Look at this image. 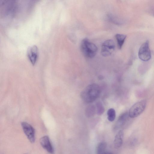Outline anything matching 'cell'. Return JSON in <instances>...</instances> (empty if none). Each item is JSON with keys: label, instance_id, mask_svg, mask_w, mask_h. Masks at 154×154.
<instances>
[{"label": "cell", "instance_id": "cell-1", "mask_svg": "<svg viewBox=\"0 0 154 154\" xmlns=\"http://www.w3.org/2000/svg\"><path fill=\"white\" fill-rule=\"evenodd\" d=\"M100 93L99 86L96 84L93 83L88 85L82 91L80 97L85 103H91L99 97Z\"/></svg>", "mask_w": 154, "mask_h": 154}, {"label": "cell", "instance_id": "cell-2", "mask_svg": "<svg viewBox=\"0 0 154 154\" xmlns=\"http://www.w3.org/2000/svg\"><path fill=\"white\" fill-rule=\"evenodd\" d=\"M80 48L83 54L89 58L94 57L97 51V48L95 45L87 38H85L82 41Z\"/></svg>", "mask_w": 154, "mask_h": 154}, {"label": "cell", "instance_id": "cell-3", "mask_svg": "<svg viewBox=\"0 0 154 154\" xmlns=\"http://www.w3.org/2000/svg\"><path fill=\"white\" fill-rule=\"evenodd\" d=\"M146 103V100H144L133 105L130 108L128 112L129 117L134 118L140 115L145 109Z\"/></svg>", "mask_w": 154, "mask_h": 154}, {"label": "cell", "instance_id": "cell-4", "mask_svg": "<svg viewBox=\"0 0 154 154\" xmlns=\"http://www.w3.org/2000/svg\"><path fill=\"white\" fill-rule=\"evenodd\" d=\"M138 56L139 58L143 61H147L150 59L151 52L148 40L144 42L140 47L138 52Z\"/></svg>", "mask_w": 154, "mask_h": 154}, {"label": "cell", "instance_id": "cell-5", "mask_svg": "<svg viewBox=\"0 0 154 154\" xmlns=\"http://www.w3.org/2000/svg\"><path fill=\"white\" fill-rule=\"evenodd\" d=\"M115 47V44L113 40H107L102 44L101 51V55L104 57L109 56L114 50Z\"/></svg>", "mask_w": 154, "mask_h": 154}, {"label": "cell", "instance_id": "cell-6", "mask_svg": "<svg viewBox=\"0 0 154 154\" xmlns=\"http://www.w3.org/2000/svg\"><path fill=\"white\" fill-rule=\"evenodd\" d=\"M21 126L24 133L31 143L34 142L35 140V130L33 127L28 123L23 122Z\"/></svg>", "mask_w": 154, "mask_h": 154}, {"label": "cell", "instance_id": "cell-7", "mask_svg": "<svg viewBox=\"0 0 154 154\" xmlns=\"http://www.w3.org/2000/svg\"><path fill=\"white\" fill-rule=\"evenodd\" d=\"M38 50L37 46L33 45L29 47L27 51L28 58L32 65L36 63L38 57Z\"/></svg>", "mask_w": 154, "mask_h": 154}, {"label": "cell", "instance_id": "cell-8", "mask_svg": "<svg viewBox=\"0 0 154 154\" xmlns=\"http://www.w3.org/2000/svg\"><path fill=\"white\" fill-rule=\"evenodd\" d=\"M40 142L43 148L48 152L51 153H54V149L48 136H45L42 137L40 140Z\"/></svg>", "mask_w": 154, "mask_h": 154}, {"label": "cell", "instance_id": "cell-9", "mask_svg": "<svg viewBox=\"0 0 154 154\" xmlns=\"http://www.w3.org/2000/svg\"><path fill=\"white\" fill-rule=\"evenodd\" d=\"M16 0H0L1 6L6 7V12L9 14L14 10V4Z\"/></svg>", "mask_w": 154, "mask_h": 154}, {"label": "cell", "instance_id": "cell-10", "mask_svg": "<svg viewBox=\"0 0 154 154\" xmlns=\"http://www.w3.org/2000/svg\"><path fill=\"white\" fill-rule=\"evenodd\" d=\"M129 116V113L125 112L121 114L119 117L115 124L114 128L117 129L125 125Z\"/></svg>", "mask_w": 154, "mask_h": 154}, {"label": "cell", "instance_id": "cell-11", "mask_svg": "<svg viewBox=\"0 0 154 154\" xmlns=\"http://www.w3.org/2000/svg\"><path fill=\"white\" fill-rule=\"evenodd\" d=\"M124 136L123 131L122 130L119 131L115 136L114 143L116 148L120 147L122 145Z\"/></svg>", "mask_w": 154, "mask_h": 154}, {"label": "cell", "instance_id": "cell-12", "mask_svg": "<svg viewBox=\"0 0 154 154\" xmlns=\"http://www.w3.org/2000/svg\"><path fill=\"white\" fill-rule=\"evenodd\" d=\"M115 38L117 41L118 48L121 49L124 42L127 36L126 35L117 34L115 35Z\"/></svg>", "mask_w": 154, "mask_h": 154}, {"label": "cell", "instance_id": "cell-13", "mask_svg": "<svg viewBox=\"0 0 154 154\" xmlns=\"http://www.w3.org/2000/svg\"><path fill=\"white\" fill-rule=\"evenodd\" d=\"M96 108L93 105H90L88 106L85 109L86 116L88 118L92 117L95 114Z\"/></svg>", "mask_w": 154, "mask_h": 154}, {"label": "cell", "instance_id": "cell-14", "mask_svg": "<svg viewBox=\"0 0 154 154\" xmlns=\"http://www.w3.org/2000/svg\"><path fill=\"white\" fill-rule=\"evenodd\" d=\"M107 144L105 142L100 143L97 147L96 153L98 154H105Z\"/></svg>", "mask_w": 154, "mask_h": 154}, {"label": "cell", "instance_id": "cell-15", "mask_svg": "<svg viewBox=\"0 0 154 154\" xmlns=\"http://www.w3.org/2000/svg\"><path fill=\"white\" fill-rule=\"evenodd\" d=\"M107 119L110 122L113 121L116 116V113L115 110L112 108L109 109L107 112Z\"/></svg>", "mask_w": 154, "mask_h": 154}, {"label": "cell", "instance_id": "cell-16", "mask_svg": "<svg viewBox=\"0 0 154 154\" xmlns=\"http://www.w3.org/2000/svg\"><path fill=\"white\" fill-rule=\"evenodd\" d=\"M96 110L97 114L101 115L104 112L105 109L102 103L100 101H98L96 103Z\"/></svg>", "mask_w": 154, "mask_h": 154}]
</instances>
